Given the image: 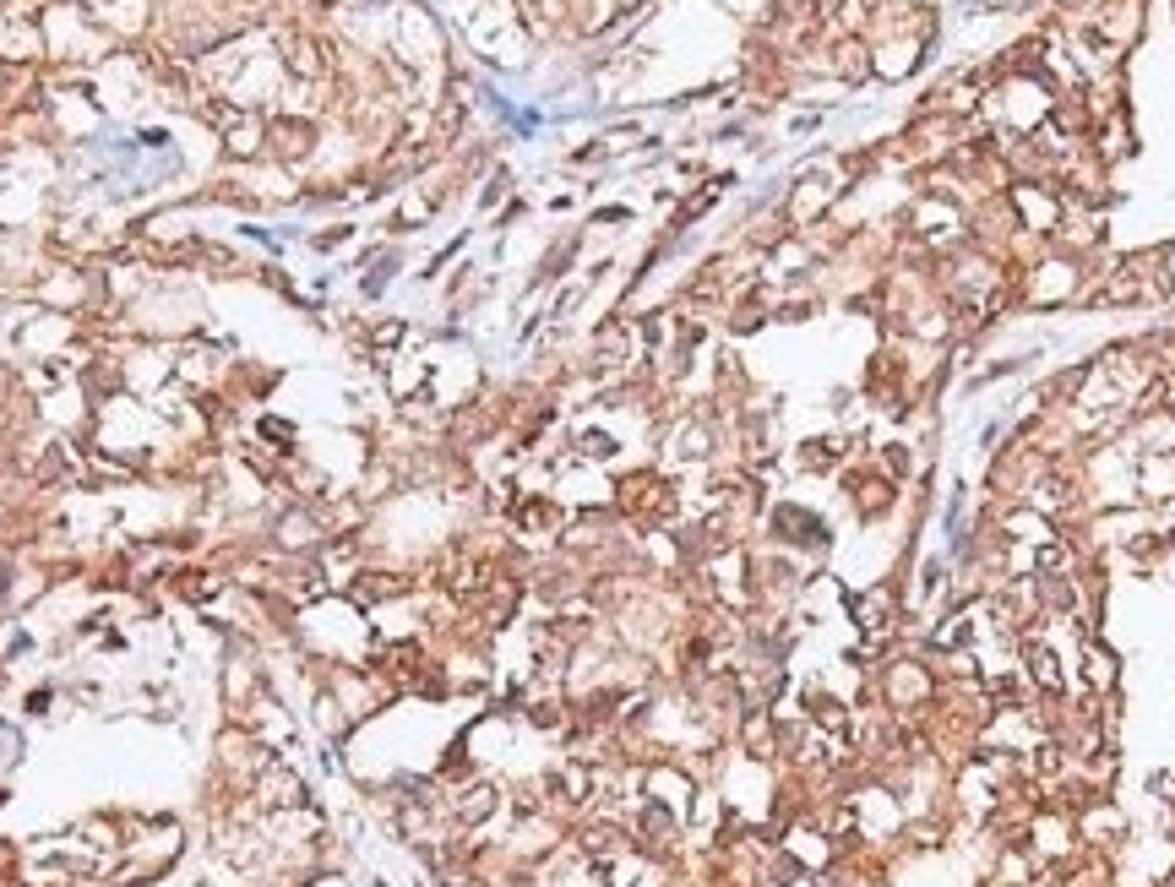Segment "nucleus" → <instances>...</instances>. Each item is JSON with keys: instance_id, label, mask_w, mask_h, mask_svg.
Returning a JSON list of instances; mask_svg holds the SVG:
<instances>
[{"instance_id": "nucleus-1", "label": "nucleus", "mask_w": 1175, "mask_h": 887, "mask_svg": "<svg viewBox=\"0 0 1175 887\" xmlns=\"http://www.w3.org/2000/svg\"><path fill=\"white\" fill-rule=\"evenodd\" d=\"M1083 675H1088L1094 692H1110V686H1116V659H1110L1094 637H1083Z\"/></svg>"}]
</instances>
